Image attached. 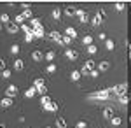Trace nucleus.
Instances as JSON below:
<instances>
[{"label":"nucleus","mask_w":131,"mask_h":128,"mask_svg":"<svg viewBox=\"0 0 131 128\" xmlns=\"http://www.w3.org/2000/svg\"><path fill=\"white\" fill-rule=\"evenodd\" d=\"M58 107H60V105H58L56 102H51V104H47V105H44V109H46L47 112H56Z\"/></svg>","instance_id":"nucleus-14"},{"label":"nucleus","mask_w":131,"mask_h":128,"mask_svg":"<svg viewBox=\"0 0 131 128\" xmlns=\"http://www.w3.org/2000/svg\"><path fill=\"white\" fill-rule=\"evenodd\" d=\"M54 123H56V126H58V128H67V123H65V119H63V118H56Z\"/></svg>","instance_id":"nucleus-26"},{"label":"nucleus","mask_w":131,"mask_h":128,"mask_svg":"<svg viewBox=\"0 0 131 128\" xmlns=\"http://www.w3.org/2000/svg\"><path fill=\"white\" fill-rule=\"evenodd\" d=\"M126 84H121V86H115V88H112V91L115 93V95H119V97H122V95H126Z\"/></svg>","instance_id":"nucleus-9"},{"label":"nucleus","mask_w":131,"mask_h":128,"mask_svg":"<svg viewBox=\"0 0 131 128\" xmlns=\"http://www.w3.org/2000/svg\"><path fill=\"white\" fill-rule=\"evenodd\" d=\"M12 105V98H9V97H4V98L0 100V107L2 109H7Z\"/></svg>","instance_id":"nucleus-11"},{"label":"nucleus","mask_w":131,"mask_h":128,"mask_svg":"<svg viewBox=\"0 0 131 128\" xmlns=\"http://www.w3.org/2000/svg\"><path fill=\"white\" fill-rule=\"evenodd\" d=\"M0 23H4V25H9V23H10V18H9V14H5V12H4V14L0 16Z\"/></svg>","instance_id":"nucleus-27"},{"label":"nucleus","mask_w":131,"mask_h":128,"mask_svg":"<svg viewBox=\"0 0 131 128\" xmlns=\"http://www.w3.org/2000/svg\"><path fill=\"white\" fill-rule=\"evenodd\" d=\"M61 16H63V11H61V9H52V11H51V18H52L54 21H60Z\"/></svg>","instance_id":"nucleus-10"},{"label":"nucleus","mask_w":131,"mask_h":128,"mask_svg":"<svg viewBox=\"0 0 131 128\" xmlns=\"http://www.w3.org/2000/svg\"><path fill=\"white\" fill-rule=\"evenodd\" d=\"M18 91H19V89H18V86H16V84H10L9 88L5 89V97H9V98H14V97L18 95Z\"/></svg>","instance_id":"nucleus-3"},{"label":"nucleus","mask_w":131,"mask_h":128,"mask_svg":"<svg viewBox=\"0 0 131 128\" xmlns=\"http://www.w3.org/2000/svg\"><path fill=\"white\" fill-rule=\"evenodd\" d=\"M46 72H47V74H54V72H56V65H54V63H47Z\"/></svg>","instance_id":"nucleus-28"},{"label":"nucleus","mask_w":131,"mask_h":128,"mask_svg":"<svg viewBox=\"0 0 131 128\" xmlns=\"http://www.w3.org/2000/svg\"><path fill=\"white\" fill-rule=\"evenodd\" d=\"M81 42L84 44V46H86V48H89V46H93V37H91L89 33H86V35H84V37L81 39Z\"/></svg>","instance_id":"nucleus-12"},{"label":"nucleus","mask_w":131,"mask_h":128,"mask_svg":"<svg viewBox=\"0 0 131 128\" xmlns=\"http://www.w3.org/2000/svg\"><path fill=\"white\" fill-rule=\"evenodd\" d=\"M31 30H33V33H35V37H42V35H44L42 25H39V26H35V28H31Z\"/></svg>","instance_id":"nucleus-22"},{"label":"nucleus","mask_w":131,"mask_h":128,"mask_svg":"<svg viewBox=\"0 0 131 128\" xmlns=\"http://www.w3.org/2000/svg\"><path fill=\"white\" fill-rule=\"evenodd\" d=\"M89 76H91V77H93V79H96V77H98V76H100V70H98V69L91 70V72H89Z\"/></svg>","instance_id":"nucleus-40"},{"label":"nucleus","mask_w":131,"mask_h":128,"mask_svg":"<svg viewBox=\"0 0 131 128\" xmlns=\"http://www.w3.org/2000/svg\"><path fill=\"white\" fill-rule=\"evenodd\" d=\"M98 39H101V40H107V35H105V33H103V32H101L100 35H98Z\"/></svg>","instance_id":"nucleus-45"},{"label":"nucleus","mask_w":131,"mask_h":128,"mask_svg":"<svg viewBox=\"0 0 131 128\" xmlns=\"http://www.w3.org/2000/svg\"><path fill=\"white\" fill-rule=\"evenodd\" d=\"M75 128H88V121H84V119H81V121H77V125H75Z\"/></svg>","instance_id":"nucleus-36"},{"label":"nucleus","mask_w":131,"mask_h":128,"mask_svg":"<svg viewBox=\"0 0 131 128\" xmlns=\"http://www.w3.org/2000/svg\"><path fill=\"white\" fill-rule=\"evenodd\" d=\"M101 21H103V20H101L100 16L96 14V16H94V18L91 20V26H100V25H101Z\"/></svg>","instance_id":"nucleus-25"},{"label":"nucleus","mask_w":131,"mask_h":128,"mask_svg":"<svg viewBox=\"0 0 131 128\" xmlns=\"http://www.w3.org/2000/svg\"><path fill=\"white\" fill-rule=\"evenodd\" d=\"M49 37H51L52 40H54L56 44H60V46H63V37H61V35L58 33V32H51V33H49Z\"/></svg>","instance_id":"nucleus-6"},{"label":"nucleus","mask_w":131,"mask_h":128,"mask_svg":"<svg viewBox=\"0 0 131 128\" xmlns=\"http://www.w3.org/2000/svg\"><path fill=\"white\" fill-rule=\"evenodd\" d=\"M114 7H115L117 11H122V9H124V2H115V4H114Z\"/></svg>","instance_id":"nucleus-42"},{"label":"nucleus","mask_w":131,"mask_h":128,"mask_svg":"<svg viewBox=\"0 0 131 128\" xmlns=\"http://www.w3.org/2000/svg\"><path fill=\"white\" fill-rule=\"evenodd\" d=\"M44 54H46V61H49V63H52V60L56 58V53H54V51H47V53H44Z\"/></svg>","instance_id":"nucleus-20"},{"label":"nucleus","mask_w":131,"mask_h":128,"mask_svg":"<svg viewBox=\"0 0 131 128\" xmlns=\"http://www.w3.org/2000/svg\"><path fill=\"white\" fill-rule=\"evenodd\" d=\"M129 95H122V97H119V102H121V104H128V102H129Z\"/></svg>","instance_id":"nucleus-37"},{"label":"nucleus","mask_w":131,"mask_h":128,"mask_svg":"<svg viewBox=\"0 0 131 128\" xmlns=\"http://www.w3.org/2000/svg\"><path fill=\"white\" fill-rule=\"evenodd\" d=\"M18 30H19V26H18L16 23H9V25H7V32H9L10 35H14V33H18Z\"/></svg>","instance_id":"nucleus-18"},{"label":"nucleus","mask_w":131,"mask_h":128,"mask_svg":"<svg viewBox=\"0 0 131 128\" xmlns=\"http://www.w3.org/2000/svg\"><path fill=\"white\" fill-rule=\"evenodd\" d=\"M96 69L100 70V72H107V70L110 69V63H108V61H100V63H98V67H96Z\"/></svg>","instance_id":"nucleus-17"},{"label":"nucleus","mask_w":131,"mask_h":128,"mask_svg":"<svg viewBox=\"0 0 131 128\" xmlns=\"http://www.w3.org/2000/svg\"><path fill=\"white\" fill-rule=\"evenodd\" d=\"M2 28H4V25H2V23H0V30H2Z\"/></svg>","instance_id":"nucleus-47"},{"label":"nucleus","mask_w":131,"mask_h":128,"mask_svg":"<svg viewBox=\"0 0 131 128\" xmlns=\"http://www.w3.org/2000/svg\"><path fill=\"white\" fill-rule=\"evenodd\" d=\"M96 51H98V48H96V46H94V44H93V46H89V48H88V53H89V54H96Z\"/></svg>","instance_id":"nucleus-38"},{"label":"nucleus","mask_w":131,"mask_h":128,"mask_svg":"<svg viewBox=\"0 0 131 128\" xmlns=\"http://www.w3.org/2000/svg\"><path fill=\"white\" fill-rule=\"evenodd\" d=\"M37 93H39V91H37V88H35V86H31V88H28V89H26L25 97H26V98H33V97H35Z\"/></svg>","instance_id":"nucleus-16"},{"label":"nucleus","mask_w":131,"mask_h":128,"mask_svg":"<svg viewBox=\"0 0 131 128\" xmlns=\"http://www.w3.org/2000/svg\"><path fill=\"white\" fill-rule=\"evenodd\" d=\"M105 48H107V51H114V48H115V42L112 39H107L105 40Z\"/></svg>","instance_id":"nucleus-21"},{"label":"nucleus","mask_w":131,"mask_h":128,"mask_svg":"<svg viewBox=\"0 0 131 128\" xmlns=\"http://www.w3.org/2000/svg\"><path fill=\"white\" fill-rule=\"evenodd\" d=\"M93 98H98V100H108L110 95H108V89H103V91H98Z\"/></svg>","instance_id":"nucleus-5"},{"label":"nucleus","mask_w":131,"mask_h":128,"mask_svg":"<svg viewBox=\"0 0 131 128\" xmlns=\"http://www.w3.org/2000/svg\"><path fill=\"white\" fill-rule=\"evenodd\" d=\"M110 121H112V125H114V126H119V125H121V121H122V119L119 118V116H114V118H112Z\"/></svg>","instance_id":"nucleus-34"},{"label":"nucleus","mask_w":131,"mask_h":128,"mask_svg":"<svg viewBox=\"0 0 131 128\" xmlns=\"http://www.w3.org/2000/svg\"><path fill=\"white\" fill-rule=\"evenodd\" d=\"M19 44H12V46H10V54H18V53H19Z\"/></svg>","instance_id":"nucleus-30"},{"label":"nucleus","mask_w":131,"mask_h":128,"mask_svg":"<svg viewBox=\"0 0 131 128\" xmlns=\"http://www.w3.org/2000/svg\"><path fill=\"white\" fill-rule=\"evenodd\" d=\"M0 128H5V125H0Z\"/></svg>","instance_id":"nucleus-48"},{"label":"nucleus","mask_w":131,"mask_h":128,"mask_svg":"<svg viewBox=\"0 0 131 128\" xmlns=\"http://www.w3.org/2000/svg\"><path fill=\"white\" fill-rule=\"evenodd\" d=\"M42 128H51V126H42Z\"/></svg>","instance_id":"nucleus-49"},{"label":"nucleus","mask_w":131,"mask_h":128,"mask_svg":"<svg viewBox=\"0 0 131 128\" xmlns=\"http://www.w3.org/2000/svg\"><path fill=\"white\" fill-rule=\"evenodd\" d=\"M12 67H14V70H23V60H21V58H16Z\"/></svg>","instance_id":"nucleus-23"},{"label":"nucleus","mask_w":131,"mask_h":128,"mask_svg":"<svg viewBox=\"0 0 131 128\" xmlns=\"http://www.w3.org/2000/svg\"><path fill=\"white\" fill-rule=\"evenodd\" d=\"M40 102H42V105H47V104H51L49 95H42V97H40Z\"/></svg>","instance_id":"nucleus-33"},{"label":"nucleus","mask_w":131,"mask_h":128,"mask_svg":"<svg viewBox=\"0 0 131 128\" xmlns=\"http://www.w3.org/2000/svg\"><path fill=\"white\" fill-rule=\"evenodd\" d=\"M91 70H94V61L93 60H88L84 65H82V69H81V74L82 76H88Z\"/></svg>","instance_id":"nucleus-1"},{"label":"nucleus","mask_w":131,"mask_h":128,"mask_svg":"<svg viewBox=\"0 0 131 128\" xmlns=\"http://www.w3.org/2000/svg\"><path fill=\"white\" fill-rule=\"evenodd\" d=\"M114 116H115V111H114V107H105V109H103V118L112 119Z\"/></svg>","instance_id":"nucleus-7"},{"label":"nucleus","mask_w":131,"mask_h":128,"mask_svg":"<svg viewBox=\"0 0 131 128\" xmlns=\"http://www.w3.org/2000/svg\"><path fill=\"white\" fill-rule=\"evenodd\" d=\"M23 21H25V18H23V14H18V16H16V20H14V23H16V25H21Z\"/></svg>","instance_id":"nucleus-39"},{"label":"nucleus","mask_w":131,"mask_h":128,"mask_svg":"<svg viewBox=\"0 0 131 128\" xmlns=\"http://www.w3.org/2000/svg\"><path fill=\"white\" fill-rule=\"evenodd\" d=\"M31 58L35 60V61H42V60L46 58V54H44V53H42L40 49H35L33 53H31Z\"/></svg>","instance_id":"nucleus-8"},{"label":"nucleus","mask_w":131,"mask_h":128,"mask_svg":"<svg viewBox=\"0 0 131 128\" xmlns=\"http://www.w3.org/2000/svg\"><path fill=\"white\" fill-rule=\"evenodd\" d=\"M0 77H2V79H9V77H10V70H9V69L2 70V72H0Z\"/></svg>","instance_id":"nucleus-32"},{"label":"nucleus","mask_w":131,"mask_h":128,"mask_svg":"<svg viewBox=\"0 0 131 128\" xmlns=\"http://www.w3.org/2000/svg\"><path fill=\"white\" fill-rule=\"evenodd\" d=\"M30 25H31V28H35V26H39V25H40V20H37V18H33V20L30 21Z\"/></svg>","instance_id":"nucleus-41"},{"label":"nucleus","mask_w":131,"mask_h":128,"mask_svg":"<svg viewBox=\"0 0 131 128\" xmlns=\"http://www.w3.org/2000/svg\"><path fill=\"white\" fill-rule=\"evenodd\" d=\"M77 18H79V21L84 25V23H88V21H89V14H88L84 9H77Z\"/></svg>","instance_id":"nucleus-2"},{"label":"nucleus","mask_w":131,"mask_h":128,"mask_svg":"<svg viewBox=\"0 0 131 128\" xmlns=\"http://www.w3.org/2000/svg\"><path fill=\"white\" fill-rule=\"evenodd\" d=\"M63 14H65V16H68V18L77 16V9H73V7H67V9L63 11Z\"/></svg>","instance_id":"nucleus-19"},{"label":"nucleus","mask_w":131,"mask_h":128,"mask_svg":"<svg viewBox=\"0 0 131 128\" xmlns=\"http://www.w3.org/2000/svg\"><path fill=\"white\" fill-rule=\"evenodd\" d=\"M35 39H37V37H35V33H33V32H30V33H26V35H25V40H26V42H33Z\"/></svg>","instance_id":"nucleus-29"},{"label":"nucleus","mask_w":131,"mask_h":128,"mask_svg":"<svg viewBox=\"0 0 131 128\" xmlns=\"http://www.w3.org/2000/svg\"><path fill=\"white\" fill-rule=\"evenodd\" d=\"M81 77H82L81 70H72V74H70V79L73 81V83H77V81H81Z\"/></svg>","instance_id":"nucleus-15"},{"label":"nucleus","mask_w":131,"mask_h":128,"mask_svg":"<svg viewBox=\"0 0 131 128\" xmlns=\"http://www.w3.org/2000/svg\"><path fill=\"white\" fill-rule=\"evenodd\" d=\"M98 16H100L101 20H105V16H107V14H105V11L101 9V11H98Z\"/></svg>","instance_id":"nucleus-44"},{"label":"nucleus","mask_w":131,"mask_h":128,"mask_svg":"<svg viewBox=\"0 0 131 128\" xmlns=\"http://www.w3.org/2000/svg\"><path fill=\"white\" fill-rule=\"evenodd\" d=\"M129 58H131V44H129Z\"/></svg>","instance_id":"nucleus-46"},{"label":"nucleus","mask_w":131,"mask_h":128,"mask_svg":"<svg viewBox=\"0 0 131 128\" xmlns=\"http://www.w3.org/2000/svg\"><path fill=\"white\" fill-rule=\"evenodd\" d=\"M5 69H7V63H5V60L0 58V72H2V70H5Z\"/></svg>","instance_id":"nucleus-43"},{"label":"nucleus","mask_w":131,"mask_h":128,"mask_svg":"<svg viewBox=\"0 0 131 128\" xmlns=\"http://www.w3.org/2000/svg\"><path fill=\"white\" fill-rule=\"evenodd\" d=\"M23 18H25V20H33V18H31V11L30 9H26V11H23Z\"/></svg>","instance_id":"nucleus-35"},{"label":"nucleus","mask_w":131,"mask_h":128,"mask_svg":"<svg viewBox=\"0 0 131 128\" xmlns=\"http://www.w3.org/2000/svg\"><path fill=\"white\" fill-rule=\"evenodd\" d=\"M33 86H35V88H42V86H46V81H44L42 77H37L35 81H33Z\"/></svg>","instance_id":"nucleus-24"},{"label":"nucleus","mask_w":131,"mask_h":128,"mask_svg":"<svg viewBox=\"0 0 131 128\" xmlns=\"http://www.w3.org/2000/svg\"><path fill=\"white\" fill-rule=\"evenodd\" d=\"M65 35H68V37H72V39L75 40V39H77V30L72 28V26H67V30H65Z\"/></svg>","instance_id":"nucleus-13"},{"label":"nucleus","mask_w":131,"mask_h":128,"mask_svg":"<svg viewBox=\"0 0 131 128\" xmlns=\"http://www.w3.org/2000/svg\"><path fill=\"white\" fill-rule=\"evenodd\" d=\"M72 42H73V39H72V37H68V35H63V46H70Z\"/></svg>","instance_id":"nucleus-31"},{"label":"nucleus","mask_w":131,"mask_h":128,"mask_svg":"<svg viewBox=\"0 0 131 128\" xmlns=\"http://www.w3.org/2000/svg\"><path fill=\"white\" fill-rule=\"evenodd\" d=\"M65 56H67V60H70V61H75V60L79 58V51L67 49V51H65Z\"/></svg>","instance_id":"nucleus-4"}]
</instances>
